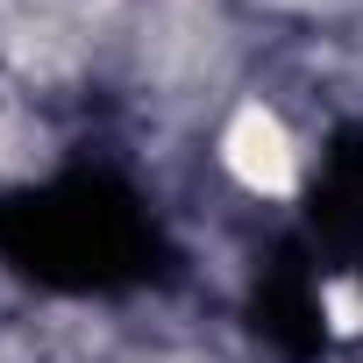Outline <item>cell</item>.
Instances as JSON below:
<instances>
[{
  "mask_svg": "<svg viewBox=\"0 0 363 363\" xmlns=\"http://www.w3.org/2000/svg\"><path fill=\"white\" fill-rule=\"evenodd\" d=\"M221 157H228V171L242 178L250 193H271V200H285L292 178H299V150H292L285 121L271 107H257V100L235 107V121L221 128Z\"/></svg>",
  "mask_w": 363,
  "mask_h": 363,
  "instance_id": "cell-1",
  "label": "cell"
},
{
  "mask_svg": "<svg viewBox=\"0 0 363 363\" xmlns=\"http://www.w3.org/2000/svg\"><path fill=\"white\" fill-rule=\"evenodd\" d=\"M292 8H306V0H292Z\"/></svg>",
  "mask_w": 363,
  "mask_h": 363,
  "instance_id": "cell-3",
  "label": "cell"
},
{
  "mask_svg": "<svg viewBox=\"0 0 363 363\" xmlns=\"http://www.w3.org/2000/svg\"><path fill=\"white\" fill-rule=\"evenodd\" d=\"M164 363H200V356H164Z\"/></svg>",
  "mask_w": 363,
  "mask_h": 363,
  "instance_id": "cell-2",
  "label": "cell"
}]
</instances>
